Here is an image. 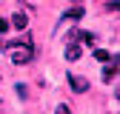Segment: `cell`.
<instances>
[{"mask_svg":"<svg viewBox=\"0 0 120 114\" xmlns=\"http://www.w3.org/2000/svg\"><path fill=\"white\" fill-rule=\"evenodd\" d=\"M6 51H9V60L14 66H26L34 57V49L32 46H23V43H11V46H6Z\"/></svg>","mask_w":120,"mask_h":114,"instance_id":"cell-1","label":"cell"},{"mask_svg":"<svg viewBox=\"0 0 120 114\" xmlns=\"http://www.w3.org/2000/svg\"><path fill=\"white\" fill-rule=\"evenodd\" d=\"M114 77H117V57L103 63V83H114Z\"/></svg>","mask_w":120,"mask_h":114,"instance_id":"cell-2","label":"cell"},{"mask_svg":"<svg viewBox=\"0 0 120 114\" xmlns=\"http://www.w3.org/2000/svg\"><path fill=\"white\" fill-rule=\"evenodd\" d=\"M69 86H71V91H77V94L89 91V80L86 77H77V74H69Z\"/></svg>","mask_w":120,"mask_h":114,"instance_id":"cell-3","label":"cell"},{"mask_svg":"<svg viewBox=\"0 0 120 114\" xmlns=\"http://www.w3.org/2000/svg\"><path fill=\"white\" fill-rule=\"evenodd\" d=\"M83 57V49H80V43H66V60L74 63V60H80Z\"/></svg>","mask_w":120,"mask_h":114,"instance_id":"cell-4","label":"cell"},{"mask_svg":"<svg viewBox=\"0 0 120 114\" xmlns=\"http://www.w3.org/2000/svg\"><path fill=\"white\" fill-rule=\"evenodd\" d=\"M11 26L23 32V28L29 26V14H26V11H14V14H11Z\"/></svg>","mask_w":120,"mask_h":114,"instance_id":"cell-5","label":"cell"},{"mask_svg":"<svg viewBox=\"0 0 120 114\" xmlns=\"http://www.w3.org/2000/svg\"><path fill=\"white\" fill-rule=\"evenodd\" d=\"M83 14H86L83 6H80V9H69V11L63 14V20H60V23H66V20H77V17H83Z\"/></svg>","mask_w":120,"mask_h":114,"instance_id":"cell-6","label":"cell"},{"mask_svg":"<svg viewBox=\"0 0 120 114\" xmlns=\"http://www.w3.org/2000/svg\"><path fill=\"white\" fill-rule=\"evenodd\" d=\"M94 60L103 66V63H109V60H112V54H109V51H103V49H97V51H94Z\"/></svg>","mask_w":120,"mask_h":114,"instance_id":"cell-7","label":"cell"},{"mask_svg":"<svg viewBox=\"0 0 120 114\" xmlns=\"http://www.w3.org/2000/svg\"><path fill=\"white\" fill-rule=\"evenodd\" d=\"M17 97H20V100H29V89H26L23 83H17Z\"/></svg>","mask_w":120,"mask_h":114,"instance_id":"cell-8","label":"cell"},{"mask_svg":"<svg viewBox=\"0 0 120 114\" xmlns=\"http://www.w3.org/2000/svg\"><path fill=\"white\" fill-rule=\"evenodd\" d=\"M54 114H71V108H69L66 103H57V108H54Z\"/></svg>","mask_w":120,"mask_h":114,"instance_id":"cell-9","label":"cell"},{"mask_svg":"<svg viewBox=\"0 0 120 114\" xmlns=\"http://www.w3.org/2000/svg\"><path fill=\"white\" fill-rule=\"evenodd\" d=\"M117 9H120V6H117V0H109V3H106V11H109V14H114Z\"/></svg>","mask_w":120,"mask_h":114,"instance_id":"cell-10","label":"cell"},{"mask_svg":"<svg viewBox=\"0 0 120 114\" xmlns=\"http://www.w3.org/2000/svg\"><path fill=\"white\" fill-rule=\"evenodd\" d=\"M0 32H9V23H6L3 17H0Z\"/></svg>","mask_w":120,"mask_h":114,"instance_id":"cell-11","label":"cell"}]
</instances>
